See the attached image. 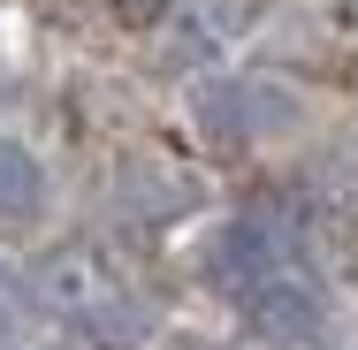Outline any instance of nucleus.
Here are the masks:
<instances>
[{"label": "nucleus", "mask_w": 358, "mask_h": 350, "mask_svg": "<svg viewBox=\"0 0 358 350\" xmlns=\"http://www.w3.org/2000/svg\"><path fill=\"white\" fill-rule=\"evenodd\" d=\"M31 312H38V289H31V267L0 259V328H23Z\"/></svg>", "instance_id": "obj_7"}, {"label": "nucleus", "mask_w": 358, "mask_h": 350, "mask_svg": "<svg viewBox=\"0 0 358 350\" xmlns=\"http://www.w3.org/2000/svg\"><path fill=\"white\" fill-rule=\"evenodd\" d=\"M168 350H221V343H206V335H168Z\"/></svg>", "instance_id": "obj_9"}, {"label": "nucleus", "mask_w": 358, "mask_h": 350, "mask_svg": "<svg viewBox=\"0 0 358 350\" xmlns=\"http://www.w3.org/2000/svg\"><path fill=\"white\" fill-rule=\"evenodd\" d=\"M259 92H267V84H252V76L199 84V92H191V122H199V138L221 145V152H252V145L282 138L297 115L282 107V92H275V107H259Z\"/></svg>", "instance_id": "obj_3"}, {"label": "nucleus", "mask_w": 358, "mask_h": 350, "mask_svg": "<svg viewBox=\"0 0 358 350\" xmlns=\"http://www.w3.org/2000/svg\"><path fill=\"white\" fill-rule=\"evenodd\" d=\"M54 198V168L46 152L15 130H0V221H38Z\"/></svg>", "instance_id": "obj_6"}, {"label": "nucleus", "mask_w": 358, "mask_h": 350, "mask_svg": "<svg viewBox=\"0 0 358 350\" xmlns=\"http://www.w3.org/2000/svg\"><path fill=\"white\" fill-rule=\"evenodd\" d=\"M289 244L259 221V213H236V221H221V228H206V244H199V275L214 282L221 297H244L252 282L267 275V267H282Z\"/></svg>", "instance_id": "obj_4"}, {"label": "nucleus", "mask_w": 358, "mask_h": 350, "mask_svg": "<svg viewBox=\"0 0 358 350\" xmlns=\"http://www.w3.org/2000/svg\"><path fill=\"white\" fill-rule=\"evenodd\" d=\"M0 350H84V343H69V335H23V328H8V343Z\"/></svg>", "instance_id": "obj_8"}, {"label": "nucleus", "mask_w": 358, "mask_h": 350, "mask_svg": "<svg viewBox=\"0 0 358 350\" xmlns=\"http://www.w3.org/2000/svg\"><path fill=\"white\" fill-rule=\"evenodd\" d=\"M76 335H84V350H145L152 335H160V312L145 305L138 289H107L99 305H84L76 312Z\"/></svg>", "instance_id": "obj_5"}, {"label": "nucleus", "mask_w": 358, "mask_h": 350, "mask_svg": "<svg viewBox=\"0 0 358 350\" xmlns=\"http://www.w3.org/2000/svg\"><path fill=\"white\" fill-rule=\"evenodd\" d=\"M236 305H244V328H252L259 343H275V350H328L336 335H343L336 289H328L320 275H305V267H289V259L267 267Z\"/></svg>", "instance_id": "obj_1"}, {"label": "nucleus", "mask_w": 358, "mask_h": 350, "mask_svg": "<svg viewBox=\"0 0 358 350\" xmlns=\"http://www.w3.org/2000/svg\"><path fill=\"white\" fill-rule=\"evenodd\" d=\"M115 213L130 221V228H183V221H199L206 213V183L199 175H183L176 160H152V152H130L122 168H115Z\"/></svg>", "instance_id": "obj_2"}]
</instances>
